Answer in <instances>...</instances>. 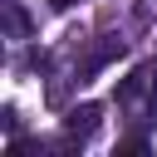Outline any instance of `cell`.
Returning <instances> with one entry per match:
<instances>
[{
  "label": "cell",
  "mask_w": 157,
  "mask_h": 157,
  "mask_svg": "<svg viewBox=\"0 0 157 157\" xmlns=\"http://www.w3.org/2000/svg\"><path fill=\"white\" fill-rule=\"evenodd\" d=\"M118 152H123V157H142L147 142H142V137H128V142H118Z\"/></svg>",
  "instance_id": "cell-4"
},
{
  "label": "cell",
  "mask_w": 157,
  "mask_h": 157,
  "mask_svg": "<svg viewBox=\"0 0 157 157\" xmlns=\"http://www.w3.org/2000/svg\"><path fill=\"white\" fill-rule=\"evenodd\" d=\"M118 54H123V39H113V34H108V39H103V44H98V49H93L83 64H78V74L88 78V74H98V69H103L108 59H118Z\"/></svg>",
  "instance_id": "cell-2"
},
{
  "label": "cell",
  "mask_w": 157,
  "mask_h": 157,
  "mask_svg": "<svg viewBox=\"0 0 157 157\" xmlns=\"http://www.w3.org/2000/svg\"><path fill=\"white\" fill-rule=\"evenodd\" d=\"M49 5H54V10H69V5H78V0H49Z\"/></svg>",
  "instance_id": "cell-5"
},
{
  "label": "cell",
  "mask_w": 157,
  "mask_h": 157,
  "mask_svg": "<svg viewBox=\"0 0 157 157\" xmlns=\"http://www.w3.org/2000/svg\"><path fill=\"white\" fill-rule=\"evenodd\" d=\"M98 118H103L98 103H78V108H69V118H64V142H69V147L88 142V137L98 132Z\"/></svg>",
  "instance_id": "cell-1"
},
{
  "label": "cell",
  "mask_w": 157,
  "mask_h": 157,
  "mask_svg": "<svg viewBox=\"0 0 157 157\" xmlns=\"http://www.w3.org/2000/svg\"><path fill=\"white\" fill-rule=\"evenodd\" d=\"M5 29H10L15 39H25V34H29V15L20 10V0H10V10H5Z\"/></svg>",
  "instance_id": "cell-3"
}]
</instances>
